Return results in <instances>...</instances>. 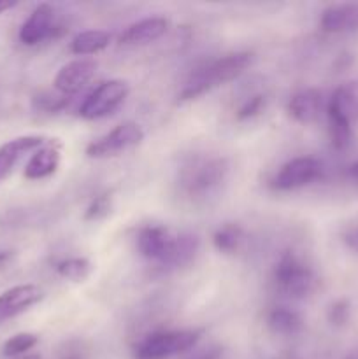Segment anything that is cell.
<instances>
[{"label":"cell","mask_w":358,"mask_h":359,"mask_svg":"<svg viewBox=\"0 0 358 359\" xmlns=\"http://www.w3.org/2000/svg\"><path fill=\"white\" fill-rule=\"evenodd\" d=\"M251 53L239 51L230 53V55H225L221 58L206 63L204 67L197 69L195 72L190 74L185 86H183V90L178 95L179 102L195 100V98L209 93L214 88L223 86V84L237 79L251 65Z\"/></svg>","instance_id":"6da1fadb"},{"label":"cell","mask_w":358,"mask_h":359,"mask_svg":"<svg viewBox=\"0 0 358 359\" xmlns=\"http://www.w3.org/2000/svg\"><path fill=\"white\" fill-rule=\"evenodd\" d=\"M230 165L221 156H195L179 172V188L193 200L207 198L227 181Z\"/></svg>","instance_id":"7a4b0ae2"},{"label":"cell","mask_w":358,"mask_h":359,"mask_svg":"<svg viewBox=\"0 0 358 359\" xmlns=\"http://www.w3.org/2000/svg\"><path fill=\"white\" fill-rule=\"evenodd\" d=\"M330 139L336 149H344L351 142V125L358 121V81H350L337 88L326 104Z\"/></svg>","instance_id":"3957f363"},{"label":"cell","mask_w":358,"mask_h":359,"mask_svg":"<svg viewBox=\"0 0 358 359\" xmlns=\"http://www.w3.org/2000/svg\"><path fill=\"white\" fill-rule=\"evenodd\" d=\"M202 337V330H175L154 332L135 346V359H171L186 353Z\"/></svg>","instance_id":"277c9868"},{"label":"cell","mask_w":358,"mask_h":359,"mask_svg":"<svg viewBox=\"0 0 358 359\" xmlns=\"http://www.w3.org/2000/svg\"><path fill=\"white\" fill-rule=\"evenodd\" d=\"M274 280L283 293L297 300L311 297L318 287L314 272L305 263H302V259L293 252L281 256L274 270Z\"/></svg>","instance_id":"5b68a950"},{"label":"cell","mask_w":358,"mask_h":359,"mask_svg":"<svg viewBox=\"0 0 358 359\" xmlns=\"http://www.w3.org/2000/svg\"><path fill=\"white\" fill-rule=\"evenodd\" d=\"M128 97V84L121 79H111L95 88L83 105L79 107V116L83 119H100L112 114Z\"/></svg>","instance_id":"8992f818"},{"label":"cell","mask_w":358,"mask_h":359,"mask_svg":"<svg viewBox=\"0 0 358 359\" xmlns=\"http://www.w3.org/2000/svg\"><path fill=\"white\" fill-rule=\"evenodd\" d=\"M144 140V130L137 123L125 121L116 126L114 130L100 139L93 140L86 147V154L90 158H109L123 153L126 149H132L137 144Z\"/></svg>","instance_id":"52a82bcc"},{"label":"cell","mask_w":358,"mask_h":359,"mask_svg":"<svg viewBox=\"0 0 358 359\" xmlns=\"http://www.w3.org/2000/svg\"><path fill=\"white\" fill-rule=\"evenodd\" d=\"M323 167L316 158L300 156L293 158L281 167L276 177L272 179V186L279 191H291V189L304 188L311 184L321 175Z\"/></svg>","instance_id":"ba28073f"},{"label":"cell","mask_w":358,"mask_h":359,"mask_svg":"<svg viewBox=\"0 0 358 359\" xmlns=\"http://www.w3.org/2000/svg\"><path fill=\"white\" fill-rule=\"evenodd\" d=\"M174 238L175 235L168 228L160 226V224H147V226L140 228L137 233V251L140 252V256L161 266L171 252Z\"/></svg>","instance_id":"9c48e42d"},{"label":"cell","mask_w":358,"mask_h":359,"mask_svg":"<svg viewBox=\"0 0 358 359\" xmlns=\"http://www.w3.org/2000/svg\"><path fill=\"white\" fill-rule=\"evenodd\" d=\"M95 72H97V63L93 60H74L58 70L53 84H55V90L63 97H72L93 79Z\"/></svg>","instance_id":"30bf717a"},{"label":"cell","mask_w":358,"mask_h":359,"mask_svg":"<svg viewBox=\"0 0 358 359\" xmlns=\"http://www.w3.org/2000/svg\"><path fill=\"white\" fill-rule=\"evenodd\" d=\"M44 293L35 284H20L0 294V325L37 305Z\"/></svg>","instance_id":"8fae6325"},{"label":"cell","mask_w":358,"mask_h":359,"mask_svg":"<svg viewBox=\"0 0 358 359\" xmlns=\"http://www.w3.org/2000/svg\"><path fill=\"white\" fill-rule=\"evenodd\" d=\"M55 30V9L49 4H39L20 28V41L25 46H37L51 37Z\"/></svg>","instance_id":"7c38bea8"},{"label":"cell","mask_w":358,"mask_h":359,"mask_svg":"<svg viewBox=\"0 0 358 359\" xmlns=\"http://www.w3.org/2000/svg\"><path fill=\"white\" fill-rule=\"evenodd\" d=\"M46 139L39 135H25L16 137L9 142L0 146V182L6 181L14 172L16 165L27 156L28 153H34L39 147L44 146Z\"/></svg>","instance_id":"4fadbf2b"},{"label":"cell","mask_w":358,"mask_h":359,"mask_svg":"<svg viewBox=\"0 0 358 359\" xmlns=\"http://www.w3.org/2000/svg\"><path fill=\"white\" fill-rule=\"evenodd\" d=\"M168 20L161 16L144 18V20L132 23L130 27L125 28L121 35H119L118 42L123 46H146L151 42L158 41L164 37L165 32L168 30Z\"/></svg>","instance_id":"5bb4252c"},{"label":"cell","mask_w":358,"mask_h":359,"mask_svg":"<svg viewBox=\"0 0 358 359\" xmlns=\"http://www.w3.org/2000/svg\"><path fill=\"white\" fill-rule=\"evenodd\" d=\"M60 160H62L60 144L46 142L44 146L32 153L30 160L25 165V177L28 181H41V179L49 177L58 170Z\"/></svg>","instance_id":"9a60e30c"},{"label":"cell","mask_w":358,"mask_h":359,"mask_svg":"<svg viewBox=\"0 0 358 359\" xmlns=\"http://www.w3.org/2000/svg\"><path fill=\"white\" fill-rule=\"evenodd\" d=\"M319 27L326 34H346L358 30V2L326 7L319 20Z\"/></svg>","instance_id":"2e32d148"},{"label":"cell","mask_w":358,"mask_h":359,"mask_svg":"<svg viewBox=\"0 0 358 359\" xmlns=\"http://www.w3.org/2000/svg\"><path fill=\"white\" fill-rule=\"evenodd\" d=\"M323 107V97L321 91L318 90H302L298 93H295L290 98V104H288V112H290L291 118L297 123L302 125H309V123H314L319 118V112Z\"/></svg>","instance_id":"e0dca14e"},{"label":"cell","mask_w":358,"mask_h":359,"mask_svg":"<svg viewBox=\"0 0 358 359\" xmlns=\"http://www.w3.org/2000/svg\"><path fill=\"white\" fill-rule=\"evenodd\" d=\"M200 241L197 235L193 233H179L175 235L174 244H172L171 252H168L167 259L160 269L164 270H174L183 269V266L190 265L195 259L197 252H199Z\"/></svg>","instance_id":"ac0fdd59"},{"label":"cell","mask_w":358,"mask_h":359,"mask_svg":"<svg viewBox=\"0 0 358 359\" xmlns=\"http://www.w3.org/2000/svg\"><path fill=\"white\" fill-rule=\"evenodd\" d=\"M111 42V35L104 30H86L77 34L76 37L70 42V51L74 55L79 56H88L95 55V53H100L102 49H105Z\"/></svg>","instance_id":"d6986e66"},{"label":"cell","mask_w":358,"mask_h":359,"mask_svg":"<svg viewBox=\"0 0 358 359\" xmlns=\"http://www.w3.org/2000/svg\"><path fill=\"white\" fill-rule=\"evenodd\" d=\"M267 325L277 335H297L302 330L304 323L302 318L295 311H290L286 307H277L272 309L267 316Z\"/></svg>","instance_id":"ffe728a7"},{"label":"cell","mask_w":358,"mask_h":359,"mask_svg":"<svg viewBox=\"0 0 358 359\" xmlns=\"http://www.w3.org/2000/svg\"><path fill=\"white\" fill-rule=\"evenodd\" d=\"M244 242V233L237 224H225L213 235V244L223 255H235Z\"/></svg>","instance_id":"44dd1931"},{"label":"cell","mask_w":358,"mask_h":359,"mask_svg":"<svg viewBox=\"0 0 358 359\" xmlns=\"http://www.w3.org/2000/svg\"><path fill=\"white\" fill-rule=\"evenodd\" d=\"M56 272L60 277L72 283H83L90 277L91 273V263L86 258H69L63 259L56 265Z\"/></svg>","instance_id":"7402d4cb"},{"label":"cell","mask_w":358,"mask_h":359,"mask_svg":"<svg viewBox=\"0 0 358 359\" xmlns=\"http://www.w3.org/2000/svg\"><path fill=\"white\" fill-rule=\"evenodd\" d=\"M39 344V337L34 333H18V335L11 337L9 340H6L2 347V354L6 358H16L21 354L28 353V351L34 349Z\"/></svg>","instance_id":"603a6c76"},{"label":"cell","mask_w":358,"mask_h":359,"mask_svg":"<svg viewBox=\"0 0 358 359\" xmlns=\"http://www.w3.org/2000/svg\"><path fill=\"white\" fill-rule=\"evenodd\" d=\"M111 212V196L109 195H98L95 196L93 202L88 205L86 212H84V219L86 221H98L105 217Z\"/></svg>","instance_id":"cb8c5ba5"},{"label":"cell","mask_w":358,"mask_h":359,"mask_svg":"<svg viewBox=\"0 0 358 359\" xmlns=\"http://www.w3.org/2000/svg\"><path fill=\"white\" fill-rule=\"evenodd\" d=\"M263 105H265V97H263V95H253L251 98H248V100L239 107L237 119H241L242 121V119H249L253 118V116L260 114Z\"/></svg>","instance_id":"d4e9b609"},{"label":"cell","mask_w":358,"mask_h":359,"mask_svg":"<svg viewBox=\"0 0 358 359\" xmlns=\"http://www.w3.org/2000/svg\"><path fill=\"white\" fill-rule=\"evenodd\" d=\"M347 316H350V305H347V302L344 300H339L336 302V304L330 307L329 311V319L332 325H344V323L347 321Z\"/></svg>","instance_id":"484cf974"},{"label":"cell","mask_w":358,"mask_h":359,"mask_svg":"<svg viewBox=\"0 0 358 359\" xmlns=\"http://www.w3.org/2000/svg\"><path fill=\"white\" fill-rule=\"evenodd\" d=\"M344 242H346V245L351 249V251L358 252V228H351L350 231H346V235H344Z\"/></svg>","instance_id":"4316f807"},{"label":"cell","mask_w":358,"mask_h":359,"mask_svg":"<svg viewBox=\"0 0 358 359\" xmlns=\"http://www.w3.org/2000/svg\"><path fill=\"white\" fill-rule=\"evenodd\" d=\"M221 358H223V349H221L220 346H214V347H209L207 351H204V353H200L195 359H221Z\"/></svg>","instance_id":"83f0119b"},{"label":"cell","mask_w":358,"mask_h":359,"mask_svg":"<svg viewBox=\"0 0 358 359\" xmlns=\"http://www.w3.org/2000/svg\"><path fill=\"white\" fill-rule=\"evenodd\" d=\"M58 359H88V358L81 349H70V347H67V351H63Z\"/></svg>","instance_id":"f1b7e54d"},{"label":"cell","mask_w":358,"mask_h":359,"mask_svg":"<svg viewBox=\"0 0 358 359\" xmlns=\"http://www.w3.org/2000/svg\"><path fill=\"white\" fill-rule=\"evenodd\" d=\"M347 172H350V175L354 179V181H358V161H354V163L351 165L350 170H347Z\"/></svg>","instance_id":"f546056e"},{"label":"cell","mask_w":358,"mask_h":359,"mask_svg":"<svg viewBox=\"0 0 358 359\" xmlns=\"http://www.w3.org/2000/svg\"><path fill=\"white\" fill-rule=\"evenodd\" d=\"M9 258H11L9 251H0V265H4V263H6Z\"/></svg>","instance_id":"4dcf8cb0"},{"label":"cell","mask_w":358,"mask_h":359,"mask_svg":"<svg viewBox=\"0 0 358 359\" xmlns=\"http://www.w3.org/2000/svg\"><path fill=\"white\" fill-rule=\"evenodd\" d=\"M20 359H41V356H37V354H30V356H25V358H20Z\"/></svg>","instance_id":"1f68e13d"},{"label":"cell","mask_w":358,"mask_h":359,"mask_svg":"<svg viewBox=\"0 0 358 359\" xmlns=\"http://www.w3.org/2000/svg\"><path fill=\"white\" fill-rule=\"evenodd\" d=\"M347 359H358V353H354V354H351V356H350V358H347Z\"/></svg>","instance_id":"d6a6232c"}]
</instances>
